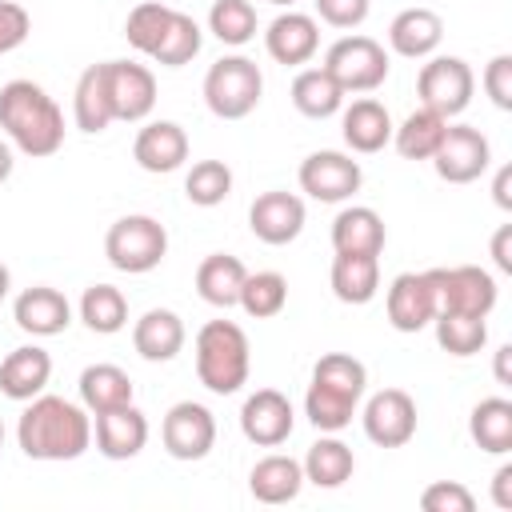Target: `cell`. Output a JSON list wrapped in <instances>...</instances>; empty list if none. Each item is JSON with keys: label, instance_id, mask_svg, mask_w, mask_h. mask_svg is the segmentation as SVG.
<instances>
[{"label": "cell", "instance_id": "cell-23", "mask_svg": "<svg viewBox=\"0 0 512 512\" xmlns=\"http://www.w3.org/2000/svg\"><path fill=\"white\" fill-rule=\"evenodd\" d=\"M340 136H344V144L352 152L372 156L384 144H392V116H388V108L380 100L360 96L348 108H340Z\"/></svg>", "mask_w": 512, "mask_h": 512}, {"label": "cell", "instance_id": "cell-36", "mask_svg": "<svg viewBox=\"0 0 512 512\" xmlns=\"http://www.w3.org/2000/svg\"><path fill=\"white\" fill-rule=\"evenodd\" d=\"M80 320L96 336H112L128 328V300L116 284H88L80 296Z\"/></svg>", "mask_w": 512, "mask_h": 512}, {"label": "cell", "instance_id": "cell-43", "mask_svg": "<svg viewBox=\"0 0 512 512\" xmlns=\"http://www.w3.org/2000/svg\"><path fill=\"white\" fill-rule=\"evenodd\" d=\"M420 508L424 512H472L476 496L460 484V480H436L420 492Z\"/></svg>", "mask_w": 512, "mask_h": 512}, {"label": "cell", "instance_id": "cell-30", "mask_svg": "<svg viewBox=\"0 0 512 512\" xmlns=\"http://www.w3.org/2000/svg\"><path fill=\"white\" fill-rule=\"evenodd\" d=\"M304 468V484H316V488H340L352 480L356 472V456L344 440H336V432H320V440L308 448V456L300 460Z\"/></svg>", "mask_w": 512, "mask_h": 512}, {"label": "cell", "instance_id": "cell-7", "mask_svg": "<svg viewBox=\"0 0 512 512\" xmlns=\"http://www.w3.org/2000/svg\"><path fill=\"white\" fill-rule=\"evenodd\" d=\"M320 68L344 88V96L348 92H360L364 96V92H376L388 80V52L372 36H340L324 52V64Z\"/></svg>", "mask_w": 512, "mask_h": 512}, {"label": "cell", "instance_id": "cell-52", "mask_svg": "<svg viewBox=\"0 0 512 512\" xmlns=\"http://www.w3.org/2000/svg\"><path fill=\"white\" fill-rule=\"evenodd\" d=\"M12 292V272H8V264H0V300Z\"/></svg>", "mask_w": 512, "mask_h": 512}, {"label": "cell", "instance_id": "cell-34", "mask_svg": "<svg viewBox=\"0 0 512 512\" xmlns=\"http://www.w3.org/2000/svg\"><path fill=\"white\" fill-rule=\"evenodd\" d=\"M444 128H448V120L440 112H432V108L420 104L400 124H392V144H396V152L404 160H432V152L444 140Z\"/></svg>", "mask_w": 512, "mask_h": 512}, {"label": "cell", "instance_id": "cell-20", "mask_svg": "<svg viewBox=\"0 0 512 512\" xmlns=\"http://www.w3.org/2000/svg\"><path fill=\"white\" fill-rule=\"evenodd\" d=\"M12 320L20 332L28 336H60L68 324H72V304L60 288H48V284H32L16 296L12 304Z\"/></svg>", "mask_w": 512, "mask_h": 512}, {"label": "cell", "instance_id": "cell-40", "mask_svg": "<svg viewBox=\"0 0 512 512\" xmlns=\"http://www.w3.org/2000/svg\"><path fill=\"white\" fill-rule=\"evenodd\" d=\"M256 28H260V20H256V8L248 0H216L208 8V32L228 48L248 44L256 36Z\"/></svg>", "mask_w": 512, "mask_h": 512}, {"label": "cell", "instance_id": "cell-54", "mask_svg": "<svg viewBox=\"0 0 512 512\" xmlns=\"http://www.w3.org/2000/svg\"><path fill=\"white\" fill-rule=\"evenodd\" d=\"M0 448H4V420H0Z\"/></svg>", "mask_w": 512, "mask_h": 512}, {"label": "cell", "instance_id": "cell-5", "mask_svg": "<svg viewBox=\"0 0 512 512\" xmlns=\"http://www.w3.org/2000/svg\"><path fill=\"white\" fill-rule=\"evenodd\" d=\"M264 96V76L248 56H220L204 76V104L220 120H244Z\"/></svg>", "mask_w": 512, "mask_h": 512}, {"label": "cell", "instance_id": "cell-53", "mask_svg": "<svg viewBox=\"0 0 512 512\" xmlns=\"http://www.w3.org/2000/svg\"><path fill=\"white\" fill-rule=\"evenodd\" d=\"M268 4H276V8H292L296 0H268Z\"/></svg>", "mask_w": 512, "mask_h": 512}, {"label": "cell", "instance_id": "cell-28", "mask_svg": "<svg viewBox=\"0 0 512 512\" xmlns=\"http://www.w3.org/2000/svg\"><path fill=\"white\" fill-rule=\"evenodd\" d=\"M384 240H388L384 220L368 204H348L332 220V248L336 252H368V256H380L384 252Z\"/></svg>", "mask_w": 512, "mask_h": 512}, {"label": "cell", "instance_id": "cell-48", "mask_svg": "<svg viewBox=\"0 0 512 512\" xmlns=\"http://www.w3.org/2000/svg\"><path fill=\"white\" fill-rule=\"evenodd\" d=\"M492 504L496 508H512V464H500L496 476H492Z\"/></svg>", "mask_w": 512, "mask_h": 512}, {"label": "cell", "instance_id": "cell-39", "mask_svg": "<svg viewBox=\"0 0 512 512\" xmlns=\"http://www.w3.org/2000/svg\"><path fill=\"white\" fill-rule=\"evenodd\" d=\"M436 344L448 356H476L488 344V324L484 316H464V312H436Z\"/></svg>", "mask_w": 512, "mask_h": 512}, {"label": "cell", "instance_id": "cell-50", "mask_svg": "<svg viewBox=\"0 0 512 512\" xmlns=\"http://www.w3.org/2000/svg\"><path fill=\"white\" fill-rule=\"evenodd\" d=\"M496 380L500 384H512V344H504V348H496Z\"/></svg>", "mask_w": 512, "mask_h": 512}, {"label": "cell", "instance_id": "cell-13", "mask_svg": "<svg viewBox=\"0 0 512 512\" xmlns=\"http://www.w3.org/2000/svg\"><path fill=\"white\" fill-rule=\"evenodd\" d=\"M160 444L172 460H204L216 448V416L196 400H180L164 412Z\"/></svg>", "mask_w": 512, "mask_h": 512}, {"label": "cell", "instance_id": "cell-17", "mask_svg": "<svg viewBox=\"0 0 512 512\" xmlns=\"http://www.w3.org/2000/svg\"><path fill=\"white\" fill-rule=\"evenodd\" d=\"M92 440L104 460H132L148 444V416L136 404H120L92 416Z\"/></svg>", "mask_w": 512, "mask_h": 512}, {"label": "cell", "instance_id": "cell-31", "mask_svg": "<svg viewBox=\"0 0 512 512\" xmlns=\"http://www.w3.org/2000/svg\"><path fill=\"white\" fill-rule=\"evenodd\" d=\"M244 276H248V268H244L236 256L212 252V256H204L200 268H196V292H200V300L212 304V308H236Z\"/></svg>", "mask_w": 512, "mask_h": 512}, {"label": "cell", "instance_id": "cell-4", "mask_svg": "<svg viewBox=\"0 0 512 512\" xmlns=\"http://www.w3.org/2000/svg\"><path fill=\"white\" fill-rule=\"evenodd\" d=\"M196 376L208 392L216 396H232L248 384V372H252V344L244 336L240 324L232 320H208L200 332H196Z\"/></svg>", "mask_w": 512, "mask_h": 512}, {"label": "cell", "instance_id": "cell-25", "mask_svg": "<svg viewBox=\"0 0 512 512\" xmlns=\"http://www.w3.org/2000/svg\"><path fill=\"white\" fill-rule=\"evenodd\" d=\"M444 40V20L432 8H404L388 24V48L404 60H428Z\"/></svg>", "mask_w": 512, "mask_h": 512}, {"label": "cell", "instance_id": "cell-15", "mask_svg": "<svg viewBox=\"0 0 512 512\" xmlns=\"http://www.w3.org/2000/svg\"><path fill=\"white\" fill-rule=\"evenodd\" d=\"M108 72V96H112V112L124 124H140L152 116L156 108V76L148 64L136 60H104Z\"/></svg>", "mask_w": 512, "mask_h": 512}, {"label": "cell", "instance_id": "cell-45", "mask_svg": "<svg viewBox=\"0 0 512 512\" xmlns=\"http://www.w3.org/2000/svg\"><path fill=\"white\" fill-rule=\"evenodd\" d=\"M28 32H32L28 8L16 4V0H0V56L16 52V48L28 40Z\"/></svg>", "mask_w": 512, "mask_h": 512}, {"label": "cell", "instance_id": "cell-8", "mask_svg": "<svg viewBox=\"0 0 512 512\" xmlns=\"http://www.w3.org/2000/svg\"><path fill=\"white\" fill-rule=\"evenodd\" d=\"M432 292H436V312H464V316H484L496 308V280L480 264H452V268H428Z\"/></svg>", "mask_w": 512, "mask_h": 512}, {"label": "cell", "instance_id": "cell-42", "mask_svg": "<svg viewBox=\"0 0 512 512\" xmlns=\"http://www.w3.org/2000/svg\"><path fill=\"white\" fill-rule=\"evenodd\" d=\"M172 12H176V8H168V4H160V0L136 4V8L128 12V20H124V40H128L140 56H152L156 44H160V36H164V28H168V20H172Z\"/></svg>", "mask_w": 512, "mask_h": 512}, {"label": "cell", "instance_id": "cell-9", "mask_svg": "<svg viewBox=\"0 0 512 512\" xmlns=\"http://www.w3.org/2000/svg\"><path fill=\"white\" fill-rule=\"evenodd\" d=\"M416 92H420L424 108L440 112L444 120H456L472 104L476 76H472L468 60H460V56H432L416 76Z\"/></svg>", "mask_w": 512, "mask_h": 512}, {"label": "cell", "instance_id": "cell-18", "mask_svg": "<svg viewBox=\"0 0 512 512\" xmlns=\"http://www.w3.org/2000/svg\"><path fill=\"white\" fill-rule=\"evenodd\" d=\"M384 312H388V324L396 332H420V328H428L436 320V292H432L428 272H400L388 284Z\"/></svg>", "mask_w": 512, "mask_h": 512}, {"label": "cell", "instance_id": "cell-51", "mask_svg": "<svg viewBox=\"0 0 512 512\" xmlns=\"http://www.w3.org/2000/svg\"><path fill=\"white\" fill-rule=\"evenodd\" d=\"M12 164H16V160H12V148H8L4 140H0V184H4L8 176H12Z\"/></svg>", "mask_w": 512, "mask_h": 512}, {"label": "cell", "instance_id": "cell-37", "mask_svg": "<svg viewBox=\"0 0 512 512\" xmlns=\"http://www.w3.org/2000/svg\"><path fill=\"white\" fill-rule=\"evenodd\" d=\"M200 44H204L200 24H196L188 12L176 8L172 20H168V28H164V36H160V44H156V52H152L148 60L160 64V68H184L188 60L200 56Z\"/></svg>", "mask_w": 512, "mask_h": 512}, {"label": "cell", "instance_id": "cell-3", "mask_svg": "<svg viewBox=\"0 0 512 512\" xmlns=\"http://www.w3.org/2000/svg\"><path fill=\"white\" fill-rule=\"evenodd\" d=\"M368 392V368L348 352H324L304 392V416L316 432H340L360 412Z\"/></svg>", "mask_w": 512, "mask_h": 512}, {"label": "cell", "instance_id": "cell-2", "mask_svg": "<svg viewBox=\"0 0 512 512\" xmlns=\"http://www.w3.org/2000/svg\"><path fill=\"white\" fill-rule=\"evenodd\" d=\"M0 128L32 160L60 152L64 144V112L36 80H8L0 88Z\"/></svg>", "mask_w": 512, "mask_h": 512}, {"label": "cell", "instance_id": "cell-26", "mask_svg": "<svg viewBox=\"0 0 512 512\" xmlns=\"http://www.w3.org/2000/svg\"><path fill=\"white\" fill-rule=\"evenodd\" d=\"M328 280H332V296L340 304H368L380 292V256H368V252H336Z\"/></svg>", "mask_w": 512, "mask_h": 512}, {"label": "cell", "instance_id": "cell-32", "mask_svg": "<svg viewBox=\"0 0 512 512\" xmlns=\"http://www.w3.org/2000/svg\"><path fill=\"white\" fill-rule=\"evenodd\" d=\"M80 404L96 416V412H108V408H120V404H132V376L120 368V364H88L80 372Z\"/></svg>", "mask_w": 512, "mask_h": 512}, {"label": "cell", "instance_id": "cell-1", "mask_svg": "<svg viewBox=\"0 0 512 512\" xmlns=\"http://www.w3.org/2000/svg\"><path fill=\"white\" fill-rule=\"evenodd\" d=\"M16 444L28 460L60 464L80 460L92 448V412L64 396H32L16 424Z\"/></svg>", "mask_w": 512, "mask_h": 512}, {"label": "cell", "instance_id": "cell-27", "mask_svg": "<svg viewBox=\"0 0 512 512\" xmlns=\"http://www.w3.org/2000/svg\"><path fill=\"white\" fill-rule=\"evenodd\" d=\"M300 488H304V468L296 456H284V452L256 460L248 472V492L260 504H288L300 496Z\"/></svg>", "mask_w": 512, "mask_h": 512}, {"label": "cell", "instance_id": "cell-38", "mask_svg": "<svg viewBox=\"0 0 512 512\" xmlns=\"http://www.w3.org/2000/svg\"><path fill=\"white\" fill-rule=\"evenodd\" d=\"M252 320H272L284 312L288 304V280L280 272H248L240 284V300H236Z\"/></svg>", "mask_w": 512, "mask_h": 512}, {"label": "cell", "instance_id": "cell-33", "mask_svg": "<svg viewBox=\"0 0 512 512\" xmlns=\"http://www.w3.org/2000/svg\"><path fill=\"white\" fill-rule=\"evenodd\" d=\"M468 436L480 452L508 456L512 452V400L504 396H484L472 416H468Z\"/></svg>", "mask_w": 512, "mask_h": 512}, {"label": "cell", "instance_id": "cell-47", "mask_svg": "<svg viewBox=\"0 0 512 512\" xmlns=\"http://www.w3.org/2000/svg\"><path fill=\"white\" fill-rule=\"evenodd\" d=\"M492 264L500 272H512V224H500L492 236Z\"/></svg>", "mask_w": 512, "mask_h": 512}, {"label": "cell", "instance_id": "cell-21", "mask_svg": "<svg viewBox=\"0 0 512 512\" xmlns=\"http://www.w3.org/2000/svg\"><path fill=\"white\" fill-rule=\"evenodd\" d=\"M132 160L144 172H176L188 160V132L176 120H148L132 140Z\"/></svg>", "mask_w": 512, "mask_h": 512}, {"label": "cell", "instance_id": "cell-16", "mask_svg": "<svg viewBox=\"0 0 512 512\" xmlns=\"http://www.w3.org/2000/svg\"><path fill=\"white\" fill-rule=\"evenodd\" d=\"M304 220H308V212H304V200L296 196V192H260L256 200H252V208H248V228H252V236L260 240V244H272V248H284V244H292L300 232H304Z\"/></svg>", "mask_w": 512, "mask_h": 512}, {"label": "cell", "instance_id": "cell-29", "mask_svg": "<svg viewBox=\"0 0 512 512\" xmlns=\"http://www.w3.org/2000/svg\"><path fill=\"white\" fill-rule=\"evenodd\" d=\"M72 120H76V128L88 132V136L104 132V128L116 120L112 96H108V72H104V64H88V68L80 72L76 92H72Z\"/></svg>", "mask_w": 512, "mask_h": 512}, {"label": "cell", "instance_id": "cell-14", "mask_svg": "<svg viewBox=\"0 0 512 512\" xmlns=\"http://www.w3.org/2000/svg\"><path fill=\"white\" fill-rule=\"evenodd\" d=\"M296 428V412L292 400L276 388H256L244 404H240V432L248 444L256 448H280Z\"/></svg>", "mask_w": 512, "mask_h": 512}, {"label": "cell", "instance_id": "cell-22", "mask_svg": "<svg viewBox=\"0 0 512 512\" xmlns=\"http://www.w3.org/2000/svg\"><path fill=\"white\" fill-rule=\"evenodd\" d=\"M48 380H52V356L40 344H20L0 360V392L8 400L28 404L48 388Z\"/></svg>", "mask_w": 512, "mask_h": 512}, {"label": "cell", "instance_id": "cell-6", "mask_svg": "<svg viewBox=\"0 0 512 512\" xmlns=\"http://www.w3.org/2000/svg\"><path fill=\"white\" fill-rule=\"evenodd\" d=\"M104 256L116 272L144 276V272L160 268V260L168 256V232L156 216H144V212L120 216L104 236Z\"/></svg>", "mask_w": 512, "mask_h": 512}, {"label": "cell", "instance_id": "cell-44", "mask_svg": "<svg viewBox=\"0 0 512 512\" xmlns=\"http://www.w3.org/2000/svg\"><path fill=\"white\" fill-rule=\"evenodd\" d=\"M480 84H484L488 100H492L500 112H508V108H512V56H508V52L492 56V60L484 64V76H480Z\"/></svg>", "mask_w": 512, "mask_h": 512}, {"label": "cell", "instance_id": "cell-12", "mask_svg": "<svg viewBox=\"0 0 512 512\" xmlns=\"http://www.w3.org/2000/svg\"><path fill=\"white\" fill-rule=\"evenodd\" d=\"M360 424L376 448H404L416 436V400L404 388H380L364 400Z\"/></svg>", "mask_w": 512, "mask_h": 512}, {"label": "cell", "instance_id": "cell-35", "mask_svg": "<svg viewBox=\"0 0 512 512\" xmlns=\"http://www.w3.org/2000/svg\"><path fill=\"white\" fill-rule=\"evenodd\" d=\"M292 104L308 120H328L344 108V88L324 68H300L292 80Z\"/></svg>", "mask_w": 512, "mask_h": 512}, {"label": "cell", "instance_id": "cell-19", "mask_svg": "<svg viewBox=\"0 0 512 512\" xmlns=\"http://www.w3.org/2000/svg\"><path fill=\"white\" fill-rule=\"evenodd\" d=\"M264 48H268V56H272L276 64H284V68L308 64V60L316 56V48H320V24H316V16L296 12V8L280 12V16L268 24V32H264Z\"/></svg>", "mask_w": 512, "mask_h": 512}, {"label": "cell", "instance_id": "cell-49", "mask_svg": "<svg viewBox=\"0 0 512 512\" xmlns=\"http://www.w3.org/2000/svg\"><path fill=\"white\" fill-rule=\"evenodd\" d=\"M492 196H496V204L508 212L512 208V164H504L500 172H496V184H492Z\"/></svg>", "mask_w": 512, "mask_h": 512}, {"label": "cell", "instance_id": "cell-11", "mask_svg": "<svg viewBox=\"0 0 512 512\" xmlns=\"http://www.w3.org/2000/svg\"><path fill=\"white\" fill-rule=\"evenodd\" d=\"M296 180H300V192H308L312 200H320V204H344V200H352V196L360 192L364 168H360V160H352L348 152L324 148V152L304 156Z\"/></svg>", "mask_w": 512, "mask_h": 512}, {"label": "cell", "instance_id": "cell-41", "mask_svg": "<svg viewBox=\"0 0 512 512\" xmlns=\"http://www.w3.org/2000/svg\"><path fill=\"white\" fill-rule=\"evenodd\" d=\"M232 192V168L224 160H196L184 176V196L196 208H216Z\"/></svg>", "mask_w": 512, "mask_h": 512}, {"label": "cell", "instance_id": "cell-46", "mask_svg": "<svg viewBox=\"0 0 512 512\" xmlns=\"http://www.w3.org/2000/svg\"><path fill=\"white\" fill-rule=\"evenodd\" d=\"M316 4V16L328 24V28H360L368 20V0H312Z\"/></svg>", "mask_w": 512, "mask_h": 512}, {"label": "cell", "instance_id": "cell-24", "mask_svg": "<svg viewBox=\"0 0 512 512\" xmlns=\"http://www.w3.org/2000/svg\"><path fill=\"white\" fill-rule=\"evenodd\" d=\"M188 332L184 320L172 308H148L136 324H132V348L148 360V364H168L180 356Z\"/></svg>", "mask_w": 512, "mask_h": 512}, {"label": "cell", "instance_id": "cell-10", "mask_svg": "<svg viewBox=\"0 0 512 512\" xmlns=\"http://www.w3.org/2000/svg\"><path fill=\"white\" fill-rule=\"evenodd\" d=\"M488 164H492V144H488V136H484L480 128H472V124H452V120H448L444 140H440V148L432 152L436 176H440L444 184H472V180H480V176L488 172Z\"/></svg>", "mask_w": 512, "mask_h": 512}]
</instances>
